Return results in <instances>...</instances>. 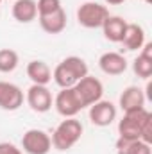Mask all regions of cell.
Here are the masks:
<instances>
[{"label":"cell","instance_id":"cell-13","mask_svg":"<svg viewBox=\"0 0 152 154\" xmlns=\"http://www.w3.org/2000/svg\"><path fill=\"white\" fill-rule=\"evenodd\" d=\"M13 18L20 23H31L38 18L36 0H14L13 4Z\"/></svg>","mask_w":152,"mask_h":154},{"label":"cell","instance_id":"cell-9","mask_svg":"<svg viewBox=\"0 0 152 154\" xmlns=\"http://www.w3.org/2000/svg\"><path fill=\"white\" fill-rule=\"evenodd\" d=\"M23 100H25V95L20 86L7 81H0V109L16 111L23 106Z\"/></svg>","mask_w":152,"mask_h":154},{"label":"cell","instance_id":"cell-5","mask_svg":"<svg viewBox=\"0 0 152 154\" xmlns=\"http://www.w3.org/2000/svg\"><path fill=\"white\" fill-rule=\"evenodd\" d=\"M74 88H75L77 95H79V99H81V102H82L84 108H90L91 104L99 102L102 99V95H104V84H102V81L93 75H90V74L86 77H82Z\"/></svg>","mask_w":152,"mask_h":154},{"label":"cell","instance_id":"cell-6","mask_svg":"<svg viewBox=\"0 0 152 154\" xmlns=\"http://www.w3.org/2000/svg\"><path fill=\"white\" fill-rule=\"evenodd\" d=\"M54 108L65 118L77 116V113H81L84 109L75 88H61V91L54 97Z\"/></svg>","mask_w":152,"mask_h":154},{"label":"cell","instance_id":"cell-10","mask_svg":"<svg viewBox=\"0 0 152 154\" xmlns=\"http://www.w3.org/2000/svg\"><path fill=\"white\" fill-rule=\"evenodd\" d=\"M90 120L97 127H108L116 120V106L111 100H99L90 106Z\"/></svg>","mask_w":152,"mask_h":154},{"label":"cell","instance_id":"cell-12","mask_svg":"<svg viewBox=\"0 0 152 154\" xmlns=\"http://www.w3.org/2000/svg\"><path fill=\"white\" fill-rule=\"evenodd\" d=\"M122 111H134L140 108H145V91L140 86H127L118 100Z\"/></svg>","mask_w":152,"mask_h":154},{"label":"cell","instance_id":"cell-21","mask_svg":"<svg viewBox=\"0 0 152 154\" xmlns=\"http://www.w3.org/2000/svg\"><path fill=\"white\" fill-rule=\"evenodd\" d=\"M36 7H38V16H47L59 11L63 5H61V0H38Z\"/></svg>","mask_w":152,"mask_h":154},{"label":"cell","instance_id":"cell-23","mask_svg":"<svg viewBox=\"0 0 152 154\" xmlns=\"http://www.w3.org/2000/svg\"><path fill=\"white\" fill-rule=\"evenodd\" d=\"M140 50H141V52H140L141 56H145V57L152 59V43H147V41H145V45H143Z\"/></svg>","mask_w":152,"mask_h":154},{"label":"cell","instance_id":"cell-22","mask_svg":"<svg viewBox=\"0 0 152 154\" xmlns=\"http://www.w3.org/2000/svg\"><path fill=\"white\" fill-rule=\"evenodd\" d=\"M0 154H23L20 147L9 142H0Z\"/></svg>","mask_w":152,"mask_h":154},{"label":"cell","instance_id":"cell-7","mask_svg":"<svg viewBox=\"0 0 152 154\" xmlns=\"http://www.w3.org/2000/svg\"><path fill=\"white\" fill-rule=\"evenodd\" d=\"M22 149L27 154H48L52 151V138L43 129H29L22 136Z\"/></svg>","mask_w":152,"mask_h":154},{"label":"cell","instance_id":"cell-24","mask_svg":"<svg viewBox=\"0 0 152 154\" xmlns=\"http://www.w3.org/2000/svg\"><path fill=\"white\" fill-rule=\"evenodd\" d=\"M108 5H120V4H123L125 0H104Z\"/></svg>","mask_w":152,"mask_h":154},{"label":"cell","instance_id":"cell-16","mask_svg":"<svg viewBox=\"0 0 152 154\" xmlns=\"http://www.w3.org/2000/svg\"><path fill=\"white\" fill-rule=\"evenodd\" d=\"M125 50H140L145 45V31L140 23H127L125 34L120 41Z\"/></svg>","mask_w":152,"mask_h":154},{"label":"cell","instance_id":"cell-14","mask_svg":"<svg viewBox=\"0 0 152 154\" xmlns=\"http://www.w3.org/2000/svg\"><path fill=\"white\" fill-rule=\"evenodd\" d=\"M102 32H104V38L113 41V43H120L123 34H125V29H127V22L122 18V16H108L104 25L100 27Z\"/></svg>","mask_w":152,"mask_h":154},{"label":"cell","instance_id":"cell-8","mask_svg":"<svg viewBox=\"0 0 152 154\" xmlns=\"http://www.w3.org/2000/svg\"><path fill=\"white\" fill-rule=\"evenodd\" d=\"M25 100L29 104V108L36 113H47L52 109L54 106V97H52V91L47 88V86H41V84H32L27 93H25Z\"/></svg>","mask_w":152,"mask_h":154},{"label":"cell","instance_id":"cell-20","mask_svg":"<svg viewBox=\"0 0 152 154\" xmlns=\"http://www.w3.org/2000/svg\"><path fill=\"white\" fill-rule=\"evenodd\" d=\"M132 72L140 79H150L152 77V59L138 54V57L132 61Z\"/></svg>","mask_w":152,"mask_h":154},{"label":"cell","instance_id":"cell-25","mask_svg":"<svg viewBox=\"0 0 152 154\" xmlns=\"http://www.w3.org/2000/svg\"><path fill=\"white\" fill-rule=\"evenodd\" d=\"M141 2H145V4H150L152 0H141Z\"/></svg>","mask_w":152,"mask_h":154},{"label":"cell","instance_id":"cell-1","mask_svg":"<svg viewBox=\"0 0 152 154\" xmlns=\"http://www.w3.org/2000/svg\"><path fill=\"white\" fill-rule=\"evenodd\" d=\"M88 75V65L79 56L65 57L52 72V79L59 88H74L82 77Z\"/></svg>","mask_w":152,"mask_h":154},{"label":"cell","instance_id":"cell-19","mask_svg":"<svg viewBox=\"0 0 152 154\" xmlns=\"http://www.w3.org/2000/svg\"><path fill=\"white\" fill-rule=\"evenodd\" d=\"M20 63L18 52L13 48H0V74H11L16 70Z\"/></svg>","mask_w":152,"mask_h":154},{"label":"cell","instance_id":"cell-11","mask_svg":"<svg viewBox=\"0 0 152 154\" xmlns=\"http://www.w3.org/2000/svg\"><path fill=\"white\" fill-rule=\"evenodd\" d=\"M99 66L106 75H122L127 70V59L120 52H104L99 57Z\"/></svg>","mask_w":152,"mask_h":154},{"label":"cell","instance_id":"cell-17","mask_svg":"<svg viewBox=\"0 0 152 154\" xmlns=\"http://www.w3.org/2000/svg\"><path fill=\"white\" fill-rule=\"evenodd\" d=\"M27 77L32 81V84H41L47 86L52 81V70L50 66L41 61V59H34L27 65Z\"/></svg>","mask_w":152,"mask_h":154},{"label":"cell","instance_id":"cell-18","mask_svg":"<svg viewBox=\"0 0 152 154\" xmlns=\"http://www.w3.org/2000/svg\"><path fill=\"white\" fill-rule=\"evenodd\" d=\"M116 154H152L150 143L141 140H129L118 136L116 140Z\"/></svg>","mask_w":152,"mask_h":154},{"label":"cell","instance_id":"cell-15","mask_svg":"<svg viewBox=\"0 0 152 154\" xmlns=\"http://www.w3.org/2000/svg\"><path fill=\"white\" fill-rule=\"evenodd\" d=\"M39 18V25L47 34H59L66 29V13L61 7L59 11L47 14V16H38Z\"/></svg>","mask_w":152,"mask_h":154},{"label":"cell","instance_id":"cell-2","mask_svg":"<svg viewBox=\"0 0 152 154\" xmlns=\"http://www.w3.org/2000/svg\"><path fill=\"white\" fill-rule=\"evenodd\" d=\"M82 124L81 120H77L75 116L72 118H65L52 133V147L57 149V151H68L75 145L77 142L81 140L82 136Z\"/></svg>","mask_w":152,"mask_h":154},{"label":"cell","instance_id":"cell-4","mask_svg":"<svg viewBox=\"0 0 152 154\" xmlns=\"http://www.w3.org/2000/svg\"><path fill=\"white\" fill-rule=\"evenodd\" d=\"M108 16V7L99 2H84L77 9V22L84 29H100Z\"/></svg>","mask_w":152,"mask_h":154},{"label":"cell","instance_id":"cell-26","mask_svg":"<svg viewBox=\"0 0 152 154\" xmlns=\"http://www.w3.org/2000/svg\"><path fill=\"white\" fill-rule=\"evenodd\" d=\"M0 4H2V0H0Z\"/></svg>","mask_w":152,"mask_h":154},{"label":"cell","instance_id":"cell-3","mask_svg":"<svg viewBox=\"0 0 152 154\" xmlns=\"http://www.w3.org/2000/svg\"><path fill=\"white\" fill-rule=\"evenodd\" d=\"M152 118V113L147 108H140L134 111H125L122 120L118 122V134L129 140H140L143 125Z\"/></svg>","mask_w":152,"mask_h":154}]
</instances>
